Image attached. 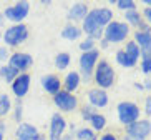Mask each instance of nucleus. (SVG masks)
Instances as JSON below:
<instances>
[{"label":"nucleus","instance_id":"obj_40","mask_svg":"<svg viewBox=\"0 0 151 140\" xmlns=\"http://www.w3.org/2000/svg\"><path fill=\"white\" fill-rule=\"evenodd\" d=\"M2 20H4V15L0 14V23H2Z\"/></svg>","mask_w":151,"mask_h":140},{"label":"nucleus","instance_id":"obj_16","mask_svg":"<svg viewBox=\"0 0 151 140\" xmlns=\"http://www.w3.org/2000/svg\"><path fill=\"white\" fill-rule=\"evenodd\" d=\"M42 87L52 95H57L60 92V78L55 75H45L42 78Z\"/></svg>","mask_w":151,"mask_h":140},{"label":"nucleus","instance_id":"obj_38","mask_svg":"<svg viewBox=\"0 0 151 140\" xmlns=\"http://www.w3.org/2000/svg\"><path fill=\"white\" fill-rule=\"evenodd\" d=\"M145 4H146L148 7H150V9H151V0H145Z\"/></svg>","mask_w":151,"mask_h":140},{"label":"nucleus","instance_id":"obj_23","mask_svg":"<svg viewBox=\"0 0 151 140\" xmlns=\"http://www.w3.org/2000/svg\"><path fill=\"white\" fill-rule=\"evenodd\" d=\"M90 122H91V127H93L95 130H101V128H105V125H106V118L103 117V115H100V113H91L88 118Z\"/></svg>","mask_w":151,"mask_h":140},{"label":"nucleus","instance_id":"obj_39","mask_svg":"<svg viewBox=\"0 0 151 140\" xmlns=\"http://www.w3.org/2000/svg\"><path fill=\"white\" fill-rule=\"evenodd\" d=\"M35 140H47V139H43V137H40V135H38V137H37Z\"/></svg>","mask_w":151,"mask_h":140},{"label":"nucleus","instance_id":"obj_19","mask_svg":"<svg viewBox=\"0 0 151 140\" xmlns=\"http://www.w3.org/2000/svg\"><path fill=\"white\" fill-rule=\"evenodd\" d=\"M80 85V75L76 72H70L65 78V92L71 94V92H75Z\"/></svg>","mask_w":151,"mask_h":140},{"label":"nucleus","instance_id":"obj_6","mask_svg":"<svg viewBox=\"0 0 151 140\" xmlns=\"http://www.w3.org/2000/svg\"><path fill=\"white\" fill-rule=\"evenodd\" d=\"M151 133V123L148 120H136L126 128V140H145Z\"/></svg>","mask_w":151,"mask_h":140},{"label":"nucleus","instance_id":"obj_21","mask_svg":"<svg viewBox=\"0 0 151 140\" xmlns=\"http://www.w3.org/2000/svg\"><path fill=\"white\" fill-rule=\"evenodd\" d=\"M18 75H20V72L15 70L14 67H10V65H4V67L0 68V77L4 78L5 82H14Z\"/></svg>","mask_w":151,"mask_h":140},{"label":"nucleus","instance_id":"obj_37","mask_svg":"<svg viewBox=\"0 0 151 140\" xmlns=\"http://www.w3.org/2000/svg\"><path fill=\"white\" fill-rule=\"evenodd\" d=\"M4 130H5V125L2 122H0V133H4Z\"/></svg>","mask_w":151,"mask_h":140},{"label":"nucleus","instance_id":"obj_8","mask_svg":"<svg viewBox=\"0 0 151 140\" xmlns=\"http://www.w3.org/2000/svg\"><path fill=\"white\" fill-rule=\"evenodd\" d=\"M28 9H30L28 2H18V4L12 5L9 9H5L4 17H7L12 22H22L23 18L28 15Z\"/></svg>","mask_w":151,"mask_h":140},{"label":"nucleus","instance_id":"obj_12","mask_svg":"<svg viewBox=\"0 0 151 140\" xmlns=\"http://www.w3.org/2000/svg\"><path fill=\"white\" fill-rule=\"evenodd\" d=\"M9 65L10 67H14L15 70H18V72H25L27 68L32 67V63H33V59H32L28 54H22V52H17V54H14L12 57H10L9 60Z\"/></svg>","mask_w":151,"mask_h":140},{"label":"nucleus","instance_id":"obj_14","mask_svg":"<svg viewBox=\"0 0 151 140\" xmlns=\"http://www.w3.org/2000/svg\"><path fill=\"white\" fill-rule=\"evenodd\" d=\"M88 100L93 107L103 109V107H106V104H108V95H106V92L101 90V88H95V90L88 92Z\"/></svg>","mask_w":151,"mask_h":140},{"label":"nucleus","instance_id":"obj_29","mask_svg":"<svg viewBox=\"0 0 151 140\" xmlns=\"http://www.w3.org/2000/svg\"><path fill=\"white\" fill-rule=\"evenodd\" d=\"M116 62L120 63L121 67H128V68H129L128 60H126V55H124V52H123V50H120V52L116 54Z\"/></svg>","mask_w":151,"mask_h":140},{"label":"nucleus","instance_id":"obj_35","mask_svg":"<svg viewBox=\"0 0 151 140\" xmlns=\"http://www.w3.org/2000/svg\"><path fill=\"white\" fill-rule=\"evenodd\" d=\"M145 17L148 18V22H150V25H151V9H145Z\"/></svg>","mask_w":151,"mask_h":140},{"label":"nucleus","instance_id":"obj_25","mask_svg":"<svg viewBox=\"0 0 151 140\" xmlns=\"http://www.w3.org/2000/svg\"><path fill=\"white\" fill-rule=\"evenodd\" d=\"M10 109H12V102H10L9 95H0V117H4V115H7V113L10 112Z\"/></svg>","mask_w":151,"mask_h":140},{"label":"nucleus","instance_id":"obj_3","mask_svg":"<svg viewBox=\"0 0 151 140\" xmlns=\"http://www.w3.org/2000/svg\"><path fill=\"white\" fill-rule=\"evenodd\" d=\"M129 32V27L123 22H110L105 27L103 32V37H105V42H111V44H118V42H123L126 38Z\"/></svg>","mask_w":151,"mask_h":140},{"label":"nucleus","instance_id":"obj_1","mask_svg":"<svg viewBox=\"0 0 151 140\" xmlns=\"http://www.w3.org/2000/svg\"><path fill=\"white\" fill-rule=\"evenodd\" d=\"M113 18V12L110 9H95L88 12V15L83 18V30L90 35L91 40L101 38L103 27H106Z\"/></svg>","mask_w":151,"mask_h":140},{"label":"nucleus","instance_id":"obj_2","mask_svg":"<svg viewBox=\"0 0 151 140\" xmlns=\"http://www.w3.org/2000/svg\"><path fill=\"white\" fill-rule=\"evenodd\" d=\"M95 80H96L98 85L101 87V90L113 85V82H115V72H113L111 65L106 60H100L96 63V67H95Z\"/></svg>","mask_w":151,"mask_h":140},{"label":"nucleus","instance_id":"obj_27","mask_svg":"<svg viewBox=\"0 0 151 140\" xmlns=\"http://www.w3.org/2000/svg\"><path fill=\"white\" fill-rule=\"evenodd\" d=\"M116 5H118V9L126 10V12L134 10V7H136V4H134L133 0H118V2H116Z\"/></svg>","mask_w":151,"mask_h":140},{"label":"nucleus","instance_id":"obj_17","mask_svg":"<svg viewBox=\"0 0 151 140\" xmlns=\"http://www.w3.org/2000/svg\"><path fill=\"white\" fill-rule=\"evenodd\" d=\"M123 52H124V55H126L128 65L129 67H134V63L139 59V49H138V45L134 42H128V44H126V49H124Z\"/></svg>","mask_w":151,"mask_h":140},{"label":"nucleus","instance_id":"obj_22","mask_svg":"<svg viewBox=\"0 0 151 140\" xmlns=\"http://www.w3.org/2000/svg\"><path fill=\"white\" fill-rule=\"evenodd\" d=\"M62 37L67 38V40H76L80 37V28L76 27V25H73V23H70V25H67L62 30Z\"/></svg>","mask_w":151,"mask_h":140},{"label":"nucleus","instance_id":"obj_7","mask_svg":"<svg viewBox=\"0 0 151 140\" xmlns=\"http://www.w3.org/2000/svg\"><path fill=\"white\" fill-rule=\"evenodd\" d=\"M98 50L93 49V50H90V52H83V55L80 57V68H81V72H83L85 78L88 80L90 75L93 73L95 67H96V63H98Z\"/></svg>","mask_w":151,"mask_h":140},{"label":"nucleus","instance_id":"obj_28","mask_svg":"<svg viewBox=\"0 0 151 140\" xmlns=\"http://www.w3.org/2000/svg\"><path fill=\"white\" fill-rule=\"evenodd\" d=\"M93 44H95V40H91V38H86V40H83L80 44V49L83 50V52H90V50H93Z\"/></svg>","mask_w":151,"mask_h":140},{"label":"nucleus","instance_id":"obj_33","mask_svg":"<svg viewBox=\"0 0 151 140\" xmlns=\"http://www.w3.org/2000/svg\"><path fill=\"white\" fill-rule=\"evenodd\" d=\"M100 140H116V137L113 135V133H105V135H103Z\"/></svg>","mask_w":151,"mask_h":140},{"label":"nucleus","instance_id":"obj_11","mask_svg":"<svg viewBox=\"0 0 151 140\" xmlns=\"http://www.w3.org/2000/svg\"><path fill=\"white\" fill-rule=\"evenodd\" d=\"M67 128V122L60 113H55L50 122V140H62Z\"/></svg>","mask_w":151,"mask_h":140},{"label":"nucleus","instance_id":"obj_5","mask_svg":"<svg viewBox=\"0 0 151 140\" xmlns=\"http://www.w3.org/2000/svg\"><path fill=\"white\" fill-rule=\"evenodd\" d=\"M118 118L124 125H131L139 120V109L131 102H121L118 105Z\"/></svg>","mask_w":151,"mask_h":140},{"label":"nucleus","instance_id":"obj_30","mask_svg":"<svg viewBox=\"0 0 151 140\" xmlns=\"http://www.w3.org/2000/svg\"><path fill=\"white\" fill-rule=\"evenodd\" d=\"M141 70L145 73H151V59H143L141 62Z\"/></svg>","mask_w":151,"mask_h":140},{"label":"nucleus","instance_id":"obj_10","mask_svg":"<svg viewBox=\"0 0 151 140\" xmlns=\"http://www.w3.org/2000/svg\"><path fill=\"white\" fill-rule=\"evenodd\" d=\"M136 44L139 49V54L143 55V59H151V32H136Z\"/></svg>","mask_w":151,"mask_h":140},{"label":"nucleus","instance_id":"obj_26","mask_svg":"<svg viewBox=\"0 0 151 140\" xmlns=\"http://www.w3.org/2000/svg\"><path fill=\"white\" fill-rule=\"evenodd\" d=\"M76 137H78V140H96L95 132L90 130V128H80L76 132Z\"/></svg>","mask_w":151,"mask_h":140},{"label":"nucleus","instance_id":"obj_31","mask_svg":"<svg viewBox=\"0 0 151 140\" xmlns=\"http://www.w3.org/2000/svg\"><path fill=\"white\" fill-rule=\"evenodd\" d=\"M20 118H22V104H20V100H18L17 105H15V120L20 122Z\"/></svg>","mask_w":151,"mask_h":140},{"label":"nucleus","instance_id":"obj_42","mask_svg":"<svg viewBox=\"0 0 151 140\" xmlns=\"http://www.w3.org/2000/svg\"><path fill=\"white\" fill-rule=\"evenodd\" d=\"M0 38H2V33H0Z\"/></svg>","mask_w":151,"mask_h":140},{"label":"nucleus","instance_id":"obj_18","mask_svg":"<svg viewBox=\"0 0 151 140\" xmlns=\"http://www.w3.org/2000/svg\"><path fill=\"white\" fill-rule=\"evenodd\" d=\"M86 15H88V5L81 4V2L75 4L70 9V12H68V17H70L71 20H83Z\"/></svg>","mask_w":151,"mask_h":140},{"label":"nucleus","instance_id":"obj_32","mask_svg":"<svg viewBox=\"0 0 151 140\" xmlns=\"http://www.w3.org/2000/svg\"><path fill=\"white\" fill-rule=\"evenodd\" d=\"M7 55H9L7 49H0V60H2V62H4V60H7Z\"/></svg>","mask_w":151,"mask_h":140},{"label":"nucleus","instance_id":"obj_24","mask_svg":"<svg viewBox=\"0 0 151 140\" xmlns=\"http://www.w3.org/2000/svg\"><path fill=\"white\" fill-rule=\"evenodd\" d=\"M55 65H57V68H60V70H65V68L70 65V54H65V52L58 54L57 57H55Z\"/></svg>","mask_w":151,"mask_h":140},{"label":"nucleus","instance_id":"obj_4","mask_svg":"<svg viewBox=\"0 0 151 140\" xmlns=\"http://www.w3.org/2000/svg\"><path fill=\"white\" fill-rule=\"evenodd\" d=\"M27 37H28L27 27H25L23 23H17L14 27L7 28V32H5V35H4V40H5L7 45L17 47V45H20V44H23V42L27 40Z\"/></svg>","mask_w":151,"mask_h":140},{"label":"nucleus","instance_id":"obj_20","mask_svg":"<svg viewBox=\"0 0 151 140\" xmlns=\"http://www.w3.org/2000/svg\"><path fill=\"white\" fill-rule=\"evenodd\" d=\"M126 22H129L131 25H134V27H141L143 30L141 32H148V27L146 25H143V22H141V15L138 14L136 10H129V12H126Z\"/></svg>","mask_w":151,"mask_h":140},{"label":"nucleus","instance_id":"obj_15","mask_svg":"<svg viewBox=\"0 0 151 140\" xmlns=\"http://www.w3.org/2000/svg\"><path fill=\"white\" fill-rule=\"evenodd\" d=\"M38 137V130L30 123H20L17 128V139L18 140H35Z\"/></svg>","mask_w":151,"mask_h":140},{"label":"nucleus","instance_id":"obj_36","mask_svg":"<svg viewBox=\"0 0 151 140\" xmlns=\"http://www.w3.org/2000/svg\"><path fill=\"white\" fill-rule=\"evenodd\" d=\"M143 88H148V90H151V78H148V80L145 82V85H143Z\"/></svg>","mask_w":151,"mask_h":140},{"label":"nucleus","instance_id":"obj_34","mask_svg":"<svg viewBox=\"0 0 151 140\" xmlns=\"http://www.w3.org/2000/svg\"><path fill=\"white\" fill-rule=\"evenodd\" d=\"M146 113H148V115H151V97H148V99H146Z\"/></svg>","mask_w":151,"mask_h":140},{"label":"nucleus","instance_id":"obj_9","mask_svg":"<svg viewBox=\"0 0 151 140\" xmlns=\"http://www.w3.org/2000/svg\"><path fill=\"white\" fill-rule=\"evenodd\" d=\"M55 105L63 112H70L76 107V99L73 94H68L65 90H60L55 95Z\"/></svg>","mask_w":151,"mask_h":140},{"label":"nucleus","instance_id":"obj_13","mask_svg":"<svg viewBox=\"0 0 151 140\" xmlns=\"http://www.w3.org/2000/svg\"><path fill=\"white\" fill-rule=\"evenodd\" d=\"M28 88H30V75H28V73H22V75H18V77L12 82V92L17 95L18 99L25 97Z\"/></svg>","mask_w":151,"mask_h":140},{"label":"nucleus","instance_id":"obj_41","mask_svg":"<svg viewBox=\"0 0 151 140\" xmlns=\"http://www.w3.org/2000/svg\"><path fill=\"white\" fill-rule=\"evenodd\" d=\"M0 140H4V135H2V133H0Z\"/></svg>","mask_w":151,"mask_h":140}]
</instances>
